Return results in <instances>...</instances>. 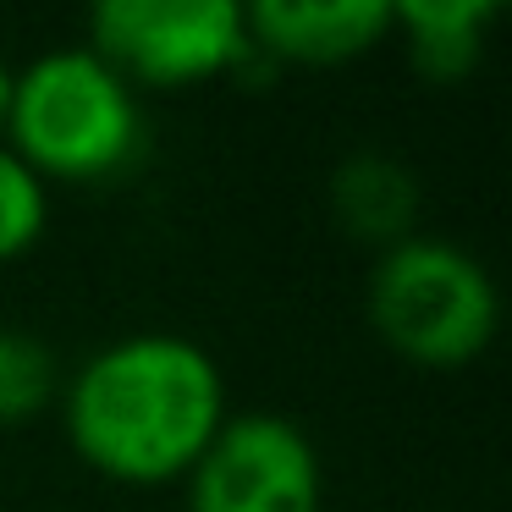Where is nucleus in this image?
<instances>
[{
	"label": "nucleus",
	"instance_id": "f257e3e1",
	"mask_svg": "<svg viewBox=\"0 0 512 512\" xmlns=\"http://www.w3.org/2000/svg\"><path fill=\"white\" fill-rule=\"evenodd\" d=\"M72 452L116 485H177L221 435L226 380L193 336L138 331L89 353L61 391Z\"/></svg>",
	"mask_w": 512,
	"mask_h": 512
},
{
	"label": "nucleus",
	"instance_id": "f03ea898",
	"mask_svg": "<svg viewBox=\"0 0 512 512\" xmlns=\"http://www.w3.org/2000/svg\"><path fill=\"white\" fill-rule=\"evenodd\" d=\"M0 144L45 182H105L144 149V105L89 45L50 50L12 72Z\"/></svg>",
	"mask_w": 512,
	"mask_h": 512
},
{
	"label": "nucleus",
	"instance_id": "7ed1b4c3",
	"mask_svg": "<svg viewBox=\"0 0 512 512\" xmlns=\"http://www.w3.org/2000/svg\"><path fill=\"white\" fill-rule=\"evenodd\" d=\"M369 325L419 369H463L496 342L501 298L490 270L446 237H402L369 276Z\"/></svg>",
	"mask_w": 512,
	"mask_h": 512
},
{
	"label": "nucleus",
	"instance_id": "20e7f679",
	"mask_svg": "<svg viewBox=\"0 0 512 512\" xmlns=\"http://www.w3.org/2000/svg\"><path fill=\"white\" fill-rule=\"evenodd\" d=\"M89 50L133 94L215 83L254 56L232 0H105L89 17Z\"/></svg>",
	"mask_w": 512,
	"mask_h": 512
},
{
	"label": "nucleus",
	"instance_id": "39448f33",
	"mask_svg": "<svg viewBox=\"0 0 512 512\" xmlns=\"http://www.w3.org/2000/svg\"><path fill=\"white\" fill-rule=\"evenodd\" d=\"M320 452L281 413H237L182 479V512H320Z\"/></svg>",
	"mask_w": 512,
	"mask_h": 512
},
{
	"label": "nucleus",
	"instance_id": "423d86ee",
	"mask_svg": "<svg viewBox=\"0 0 512 512\" xmlns=\"http://www.w3.org/2000/svg\"><path fill=\"white\" fill-rule=\"evenodd\" d=\"M254 56L298 67H342L391 34V6L380 0H265L243 12Z\"/></svg>",
	"mask_w": 512,
	"mask_h": 512
},
{
	"label": "nucleus",
	"instance_id": "0eeeda50",
	"mask_svg": "<svg viewBox=\"0 0 512 512\" xmlns=\"http://www.w3.org/2000/svg\"><path fill=\"white\" fill-rule=\"evenodd\" d=\"M331 210L336 226L353 232L358 243L397 248L419 221V182L391 155H353L331 171Z\"/></svg>",
	"mask_w": 512,
	"mask_h": 512
},
{
	"label": "nucleus",
	"instance_id": "6e6552de",
	"mask_svg": "<svg viewBox=\"0 0 512 512\" xmlns=\"http://www.w3.org/2000/svg\"><path fill=\"white\" fill-rule=\"evenodd\" d=\"M490 23H496L490 0H408V6H391V34H402L413 72L430 83L468 78L485 56Z\"/></svg>",
	"mask_w": 512,
	"mask_h": 512
},
{
	"label": "nucleus",
	"instance_id": "1a4fd4ad",
	"mask_svg": "<svg viewBox=\"0 0 512 512\" xmlns=\"http://www.w3.org/2000/svg\"><path fill=\"white\" fill-rule=\"evenodd\" d=\"M61 397V364L45 336L0 325V424H23Z\"/></svg>",
	"mask_w": 512,
	"mask_h": 512
},
{
	"label": "nucleus",
	"instance_id": "9d476101",
	"mask_svg": "<svg viewBox=\"0 0 512 512\" xmlns=\"http://www.w3.org/2000/svg\"><path fill=\"white\" fill-rule=\"evenodd\" d=\"M50 226V182L0 144V265L39 248Z\"/></svg>",
	"mask_w": 512,
	"mask_h": 512
},
{
	"label": "nucleus",
	"instance_id": "9b49d317",
	"mask_svg": "<svg viewBox=\"0 0 512 512\" xmlns=\"http://www.w3.org/2000/svg\"><path fill=\"white\" fill-rule=\"evenodd\" d=\"M6 100H12V67L0 61V133H6Z\"/></svg>",
	"mask_w": 512,
	"mask_h": 512
}]
</instances>
